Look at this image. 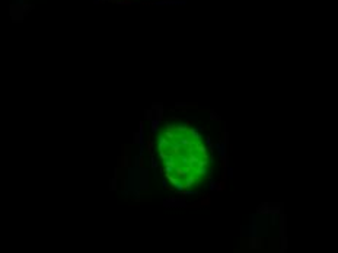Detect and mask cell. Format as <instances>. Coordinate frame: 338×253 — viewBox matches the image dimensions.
<instances>
[{
  "label": "cell",
  "instance_id": "1",
  "mask_svg": "<svg viewBox=\"0 0 338 253\" xmlns=\"http://www.w3.org/2000/svg\"><path fill=\"white\" fill-rule=\"evenodd\" d=\"M162 172L179 191L197 188L210 176L211 156L198 131L189 124H166L156 138Z\"/></svg>",
  "mask_w": 338,
  "mask_h": 253
}]
</instances>
